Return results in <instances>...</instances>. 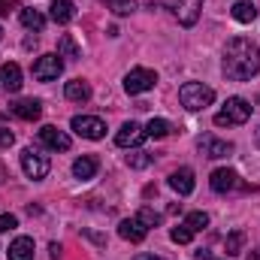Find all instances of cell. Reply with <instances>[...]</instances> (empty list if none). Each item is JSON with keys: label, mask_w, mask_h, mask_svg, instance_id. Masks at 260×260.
I'll use <instances>...</instances> for the list:
<instances>
[{"label": "cell", "mask_w": 260, "mask_h": 260, "mask_svg": "<svg viewBox=\"0 0 260 260\" xmlns=\"http://www.w3.org/2000/svg\"><path fill=\"white\" fill-rule=\"evenodd\" d=\"M221 70L230 82H248L251 76L260 73V49L248 37H233L224 49Z\"/></svg>", "instance_id": "1"}, {"label": "cell", "mask_w": 260, "mask_h": 260, "mask_svg": "<svg viewBox=\"0 0 260 260\" xmlns=\"http://www.w3.org/2000/svg\"><path fill=\"white\" fill-rule=\"evenodd\" d=\"M251 118V103L242 97H230L218 112H215V124L218 127H239Z\"/></svg>", "instance_id": "2"}, {"label": "cell", "mask_w": 260, "mask_h": 260, "mask_svg": "<svg viewBox=\"0 0 260 260\" xmlns=\"http://www.w3.org/2000/svg\"><path fill=\"white\" fill-rule=\"evenodd\" d=\"M179 100H182V106H185L188 112H200V109L212 106L215 91H212L209 85H203V82H185V85L179 88Z\"/></svg>", "instance_id": "3"}, {"label": "cell", "mask_w": 260, "mask_h": 260, "mask_svg": "<svg viewBox=\"0 0 260 260\" xmlns=\"http://www.w3.org/2000/svg\"><path fill=\"white\" fill-rule=\"evenodd\" d=\"M154 3H160V6H167L185 27H191L197 24V18H200V9H203V0H154Z\"/></svg>", "instance_id": "4"}, {"label": "cell", "mask_w": 260, "mask_h": 260, "mask_svg": "<svg viewBox=\"0 0 260 260\" xmlns=\"http://www.w3.org/2000/svg\"><path fill=\"white\" fill-rule=\"evenodd\" d=\"M157 85V73L154 70H145V67H136L124 76V91L127 94H145Z\"/></svg>", "instance_id": "5"}, {"label": "cell", "mask_w": 260, "mask_h": 260, "mask_svg": "<svg viewBox=\"0 0 260 260\" xmlns=\"http://www.w3.org/2000/svg\"><path fill=\"white\" fill-rule=\"evenodd\" d=\"M21 170H24L27 179H46L49 170H52V164H49L46 154H40V151H34V148H24V151H21Z\"/></svg>", "instance_id": "6"}, {"label": "cell", "mask_w": 260, "mask_h": 260, "mask_svg": "<svg viewBox=\"0 0 260 260\" xmlns=\"http://www.w3.org/2000/svg\"><path fill=\"white\" fill-rule=\"evenodd\" d=\"M70 127L76 130L82 139H103L106 136V124L100 118H94V115H76L70 121Z\"/></svg>", "instance_id": "7"}, {"label": "cell", "mask_w": 260, "mask_h": 260, "mask_svg": "<svg viewBox=\"0 0 260 260\" xmlns=\"http://www.w3.org/2000/svg\"><path fill=\"white\" fill-rule=\"evenodd\" d=\"M61 73H64L61 55H43V58H37V64H34V76H37L40 82H55Z\"/></svg>", "instance_id": "8"}, {"label": "cell", "mask_w": 260, "mask_h": 260, "mask_svg": "<svg viewBox=\"0 0 260 260\" xmlns=\"http://www.w3.org/2000/svg\"><path fill=\"white\" fill-rule=\"evenodd\" d=\"M40 142L46 148H52V151H67L70 148V136H67L64 130L52 127V124H46V127L40 130Z\"/></svg>", "instance_id": "9"}, {"label": "cell", "mask_w": 260, "mask_h": 260, "mask_svg": "<svg viewBox=\"0 0 260 260\" xmlns=\"http://www.w3.org/2000/svg\"><path fill=\"white\" fill-rule=\"evenodd\" d=\"M9 112L21 121H37L43 115V103L40 100H15V103H9Z\"/></svg>", "instance_id": "10"}, {"label": "cell", "mask_w": 260, "mask_h": 260, "mask_svg": "<svg viewBox=\"0 0 260 260\" xmlns=\"http://www.w3.org/2000/svg\"><path fill=\"white\" fill-rule=\"evenodd\" d=\"M200 151L206 157H227V154H233V142L218 139V136H203L200 139Z\"/></svg>", "instance_id": "11"}, {"label": "cell", "mask_w": 260, "mask_h": 260, "mask_svg": "<svg viewBox=\"0 0 260 260\" xmlns=\"http://www.w3.org/2000/svg\"><path fill=\"white\" fill-rule=\"evenodd\" d=\"M145 139V130L139 127L136 121H127V124H121V130L115 133V142L121 145V148H133V145H139Z\"/></svg>", "instance_id": "12"}, {"label": "cell", "mask_w": 260, "mask_h": 260, "mask_svg": "<svg viewBox=\"0 0 260 260\" xmlns=\"http://www.w3.org/2000/svg\"><path fill=\"white\" fill-rule=\"evenodd\" d=\"M0 85L6 88V94H18L21 85H24V82H21V67L12 64V61L3 64V70H0Z\"/></svg>", "instance_id": "13"}, {"label": "cell", "mask_w": 260, "mask_h": 260, "mask_svg": "<svg viewBox=\"0 0 260 260\" xmlns=\"http://www.w3.org/2000/svg\"><path fill=\"white\" fill-rule=\"evenodd\" d=\"M209 185H212L215 194H227V191H233V188L239 185V176H236L233 170H215L212 179H209Z\"/></svg>", "instance_id": "14"}, {"label": "cell", "mask_w": 260, "mask_h": 260, "mask_svg": "<svg viewBox=\"0 0 260 260\" xmlns=\"http://www.w3.org/2000/svg\"><path fill=\"white\" fill-rule=\"evenodd\" d=\"M170 188L176 191L179 197H188L194 194V173L188 170V167H182V170H176L173 176H170Z\"/></svg>", "instance_id": "15"}, {"label": "cell", "mask_w": 260, "mask_h": 260, "mask_svg": "<svg viewBox=\"0 0 260 260\" xmlns=\"http://www.w3.org/2000/svg\"><path fill=\"white\" fill-rule=\"evenodd\" d=\"M145 233H148V227H145L139 218H127V221H121V224H118V236H121V239H127V242H142V239H145Z\"/></svg>", "instance_id": "16"}, {"label": "cell", "mask_w": 260, "mask_h": 260, "mask_svg": "<svg viewBox=\"0 0 260 260\" xmlns=\"http://www.w3.org/2000/svg\"><path fill=\"white\" fill-rule=\"evenodd\" d=\"M49 15H52L58 24H70V21L76 18V6H73V0H55V3L49 6Z\"/></svg>", "instance_id": "17"}, {"label": "cell", "mask_w": 260, "mask_h": 260, "mask_svg": "<svg viewBox=\"0 0 260 260\" xmlns=\"http://www.w3.org/2000/svg\"><path fill=\"white\" fill-rule=\"evenodd\" d=\"M64 94H67V100H73V103H85V100H91V85L82 82V79H73V82L64 85Z\"/></svg>", "instance_id": "18"}, {"label": "cell", "mask_w": 260, "mask_h": 260, "mask_svg": "<svg viewBox=\"0 0 260 260\" xmlns=\"http://www.w3.org/2000/svg\"><path fill=\"white\" fill-rule=\"evenodd\" d=\"M97 157H91V154H85V157H79L76 164H73V176L76 179H82V182H88V179H94L97 176Z\"/></svg>", "instance_id": "19"}, {"label": "cell", "mask_w": 260, "mask_h": 260, "mask_svg": "<svg viewBox=\"0 0 260 260\" xmlns=\"http://www.w3.org/2000/svg\"><path fill=\"white\" fill-rule=\"evenodd\" d=\"M9 260H34V239L30 236H18L9 245Z\"/></svg>", "instance_id": "20"}, {"label": "cell", "mask_w": 260, "mask_h": 260, "mask_svg": "<svg viewBox=\"0 0 260 260\" xmlns=\"http://www.w3.org/2000/svg\"><path fill=\"white\" fill-rule=\"evenodd\" d=\"M233 18L242 21V24L254 21V18H257V6H254V0H236V3H233Z\"/></svg>", "instance_id": "21"}, {"label": "cell", "mask_w": 260, "mask_h": 260, "mask_svg": "<svg viewBox=\"0 0 260 260\" xmlns=\"http://www.w3.org/2000/svg\"><path fill=\"white\" fill-rule=\"evenodd\" d=\"M242 245H245V233H242V230L227 233V239H224V251H227V257L239 254V251H242Z\"/></svg>", "instance_id": "22"}, {"label": "cell", "mask_w": 260, "mask_h": 260, "mask_svg": "<svg viewBox=\"0 0 260 260\" xmlns=\"http://www.w3.org/2000/svg\"><path fill=\"white\" fill-rule=\"evenodd\" d=\"M170 121H164V118H151L148 124H145V136H151V139H164V136H170Z\"/></svg>", "instance_id": "23"}, {"label": "cell", "mask_w": 260, "mask_h": 260, "mask_svg": "<svg viewBox=\"0 0 260 260\" xmlns=\"http://www.w3.org/2000/svg\"><path fill=\"white\" fill-rule=\"evenodd\" d=\"M21 24L30 27V30H43V27H46V18H43V12H37V9H21Z\"/></svg>", "instance_id": "24"}, {"label": "cell", "mask_w": 260, "mask_h": 260, "mask_svg": "<svg viewBox=\"0 0 260 260\" xmlns=\"http://www.w3.org/2000/svg\"><path fill=\"white\" fill-rule=\"evenodd\" d=\"M58 55H64V58H82V52H79V46H76V40L70 37V34H64L61 40H58Z\"/></svg>", "instance_id": "25"}, {"label": "cell", "mask_w": 260, "mask_h": 260, "mask_svg": "<svg viewBox=\"0 0 260 260\" xmlns=\"http://www.w3.org/2000/svg\"><path fill=\"white\" fill-rule=\"evenodd\" d=\"M170 239H173L176 245H188V242L194 239V230H191L188 224H182V227H173V230H170Z\"/></svg>", "instance_id": "26"}, {"label": "cell", "mask_w": 260, "mask_h": 260, "mask_svg": "<svg viewBox=\"0 0 260 260\" xmlns=\"http://www.w3.org/2000/svg\"><path fill=\"white\" fill-rule=\"evenodd\" d=\"M115 15H130L133 9H136V0H103Z\"/></svg>", "instance_id": "27"}, {"label": "cell", "mask_w": 260, "mask_h": 260, "mask_svg": "<svg viewBox=\"0 0 260 260\" xmlns=\"http://www.w3.org/2000/svg\"><path fill=\"white\" fill-rule=\"evenodd\" d=\"M185 224H188L194 233H200L203 227H209V215H206V212H191V215L185 218Z\"/></svg>", "instance_id": "28"}, {"label": "cell", "mask_w": 260, "mask_h": 260, "mask_svg": "<svg viewBox=\"0 0 260 260\" xmlns=\"http://www.w3.org/2000/svg\"><path fill=\"white\" fill-rule=\"evenodd\" d=\"M136 218H139V221H142V224H145V227H157V224H160V215H157V212H154V209H148V206H142V209H139V215H136Z\"/></svg>", "instance_id": "29"}, {"label": "cell", "mask_w": 260, "mask_h": 260, "mask_svg": "<svg viewBox=\"0 0 260 260\" xmlns=\"http://www.w3.org/2000/svg\"><path fill=\"white\" fill-rule=\"evenodd\" d=\"M148 164H151V154H145V151L127 154V167H133V170H142V167H148Z\"/></svg>", "instance_id": "30"}, {"label": "cell", "mask_w": 260, "mask_h": 260, "mask_svg": "<svg viewBox=\"0 0 260 260\" xmlns=\"http://www.w3.org/2000/svg\"><path fill=\"white\" fill-rule=\"evenodd\" d=\"M15 227H18V218H15V215H0V233L15 230Z\"/></svg>", "instance_id": "31"}, {"label": "cell", "mask_w": 260, "mask_h": 260, "mask_svg": "<svg viewBox=\"0 0 260 260\" xmlns=\"http://www.w3.org/2000/svg\"><path fill=\"white\" fill-rule=\"evenodd\" d=\"M12 142H15V136H12V130L0 127V145H3V148H9V145H12Z\"/></svg>", "instance_id": "32"}, {"label": "cell", "mask_w": 260, "mask_h": 260, "mask_svg": "<svg viewBox=\"0 0 260 260\" xmlns=\"http://www.w3.org/2000/svg\"><path fill=\"white\" fill-rule=\"evenodd\" d=\"M15 3L12 0H0V15H9V9H12Z\"/></svg>", "instance_id": "33"}, {"label": "cell", "mask_w": 260, "mask_h": 260, "mask_svg": "<svg viewBox=\"0 0 260 260\" xmlns=\"http://www.w3.org/2000/svg\"><path fill=\"white\" fill-rule=\"evenodd\" d=\"M133 260H164V257H157V254H136Z\"/></svg>", "instance_id": "34"}, {"label": "cell", "mask_w": 260, "mask_h": 260, "mask_svg": "<svg viewBox=\"0 0 260 260\" xmlns=\"http://www.w3.org/2000/svg\"><path fill=\"white\" fill-rule=\"evenodd\" d=\"M197 260H218V257H215V254H209V251H200V254H197Z\"/></svg>", "instance_id": "35"}, {"label": "cell", "mask_w": 260, "mask_h": 260, "mask_svg": "<svg viewBox=\"0 0 260 260\" xmlns=\"http://www.w3.org/2000/svg\"><path fill=\"white\" fill-rule=\"evenodd\" d=\"M248 260H260V248H254V251L248 254Z\"/></svg>", "instance_id": "36"}, {"label": "cell", "mask_w": 260, "mask_h": 260, "mask_svg": "<svg viewBox=\"0 0 260 260\" xmlns=\"http://www.w3.org/2000/svg\"><path fill=\"white\" fill-rule=\"evenodd\" d=\"M254 142H257V148H260V127L254 130Z\"/></svg>", "instance_id": "37"}, {"label": "cell", "mask_w": 260, "mask_h": 260, "mask_svg": "<svg viewBox=\"0 0 260 260\" xmlns=\"http://www.w3.org/2000/svg\"><path fill=\"white\" fill-rule=\"evenodd\" d=\"M0 37H3V27H0Z\"/></svg>", "instance_id": "38"}]
</instances>
